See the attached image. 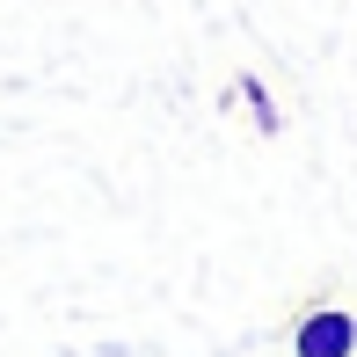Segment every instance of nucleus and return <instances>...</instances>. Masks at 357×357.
Masks as SVG:
<instances>
[{
    "label": "nucleus",
    "mask_w": 357,
    "mask_h": 357,
    "mask_svg": "<svg viewBox=\"0 0 357 357\" xmlns=\"http://www.w3.org/2000/svg\"><path fill=\"white\" fill-rule=\"evenodd\" d=\"M357 350V321L350 314H314L299 328V357H350Z\"/></svg>",
    "instance_id": "1"
}]
</instances>
